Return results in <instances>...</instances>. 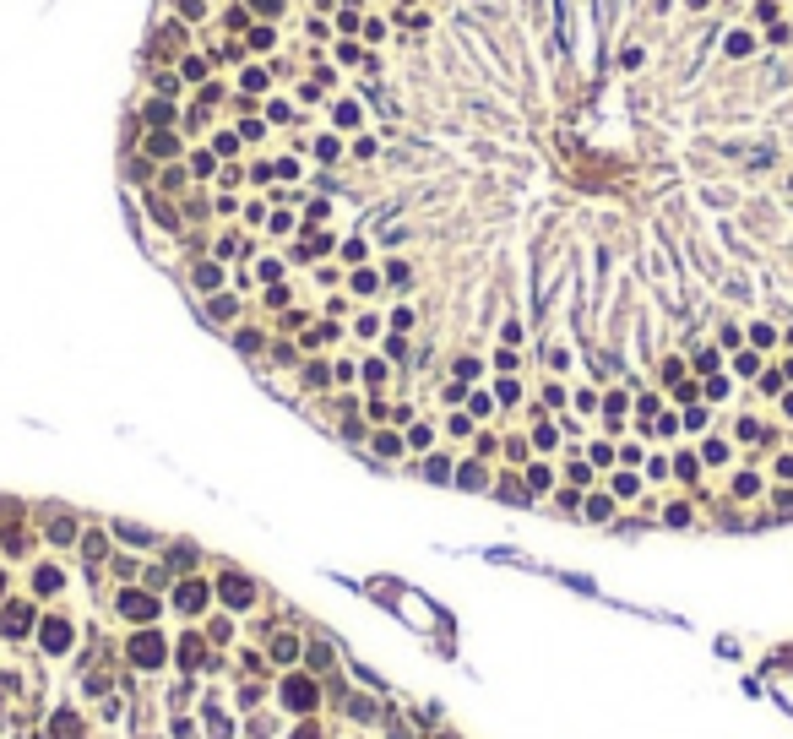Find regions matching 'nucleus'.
<instances>
[{
    "mask_svg": "<svg viewBox=\"0 0 793 739\" xmlns=\"http://www.w3.org/2000/svg\"><path fill=\"white\" fill-rule=\"evenodd\" d=\"M131 658H136L142 669H152V663H163V636H152V631H142V636L131 641Z\"/></svg>",
    "mask_w": 793,
    "mask_h": 739,
    "instance_id": "obj_1",
    "label": "nucleus"
},
{
    "mask_svg": "<svg viewBox=\"0 0 793 739\" xmlns=\"http://www.w3.org/2000/svg\"><path fill=\"white\" fill-rule=\"evenodd\" d=\"M283 701L294 707V712H305L310 701H315V685H310V679H288V685H283Z\"/></svg>",
    "mask_w": 793,
    "mask_h": 739,
    "instance_id": "obj_2",
    "label": "nucleus"
},
{
    "mask_svg": "<svg viewBox=\"0 0 793 739\" xmlns=\"http://www.w3.org/2000/svg\"><path fill=\"white\" fill-rule=\"evenodd\" d=\"M44 647H49V653H65V647H71V631H65V620H49V625H44Z\"/></svg>",
    "mask_w": 793,
    "mask_h": 739,
    "instance_id": "obj_3",
    "label": "nucleus"
},
{
    "mask_svg": "<svg viewBox=\"0 0 793 739\" xmlns=\"http://www.w3.org/2000/svg\"><path fill=\"white\" fill-rule=\"evenodd\" d=\"M223 593H228L234 609H244V603H250V582H244V576H223Z\"/></svg>",
    "mask_w": 793,
    "mask_h": 739,
    "instance_id": "obj_4",
    "label": "nucleus"
},
{
    "mask_svg": "<svg viewBox=\"0 0 793 739\" xmlns=\"http://www.w3.org/2000/svg\"><path fill=\"white\" fill-rule=\"evenodd\" d=\"M202 603H207V587H202V582H185V587H180V609H190V615H196Z\"/></svg>",
    "mask_w": 793,
    "mask_h": 739,
    "instance_id": "obj_5",
    "label": "nucleus"
},
{
    "mask_svg": "<svg viewBox=\"0 0 793 739\" xmlns=\"http://www.w3.org/2000/svg\"><path fill=\"white\" fill-rule=\"evenodd\" d=\"M125 615H131V620H152V598H147V593H125Z\"/></svg>",
    "mask_w": 793,
    "mask_h": 739,
    "instance_id": "obj_6",
    "label": "nucleus"
},
{
    "mask_svg": "<svg viewBox=\"0 0 793 739\" xmlns=\"http://www.w3.org/2000/svg\"><path fill=\"white\" fill-rule=\"evenodd\" d=\"M27 625H33V615H27V609H6V631H11V636H22V631H27Z\"/></svg>",
    "mask_w": 793,
    "mask_h": 739,
    "instance_id": "obj_7",
    "label": "nucleus"
},
{
    "mask_svg": "<svg viewBox=\"0 0 793 739\" xmlns=\"http://www.w3.org/2000/svg\"><path fill=\"white\" fill-rule=\"evenodd\" d=\"M294 653H299V647H294V636H277V641H272V658H277V663H288Z\"/></svg>",
    "mask_w": 793,
    "mask_h": 739,
    "instance_id": "obj_8",
    "label": "nucleus"
},
{
    "mask_svg": "<svg viewBox=\"0 0 793 739\" xmlns=\"http://www.w3.org/2000/svg\"><path fill=\"white\" fill-rule=\"evenodd\" d=\"M55 739H77V718H71V712L55 718Z\"/></svg>",
    "mask_w": 793,
    "mask_h": 739,
    "instance_id": "obj_9",
    "label": "nucleus"
}]
</instances>
